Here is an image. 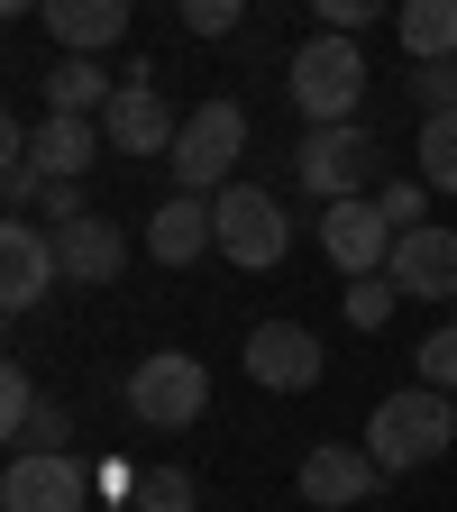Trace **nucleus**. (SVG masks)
<instances>
[{
	"label": "nucleus",
	"mask_w": 457,
	"mask_h": 512,
	"mask_svg": "<svg viewBox=\"0 0 457 512\" xmlns=\"http://www.w3.org/2000/svg\"><path fill=\"white\" fill-rule=\"evenodd\" d=\"M448 439H457V412H448L439 384H403V394H384L375 421H366V448H375V467H384V476L430 467Z\"/></svg>",
	"instance_id": "1"
},
{
	"label": "nucleus",
	"mask_w": 457,
	"mask_h": 512,
	"mask_svg": "<svg viewBox=\"0 0 457 512\" xmlns=\"http://www.w3.org/2000/svg\"><path fill=\"white\" fill-rule=\"evenodd\" d=\"M284 92H293V110H302L311 128H348L357 101H366V55H357V37H330V28H320V37L293 55Z\"/></svg>",
	"instance_id": "2"
},
{
	"label": "nucleus",
	"mask_w": 457,
	"mask_h": 512,
	"mask_svg": "<svg viewBox=\"0 0 457 512\" xmlns=\"http://www.w3.org/2000/svg\"><path fill=\"white\" fill-rule=\"evenodd\" d=\"M211 412V366L202 357H183V348H156L128 366V421H147V430H192Z\"/></svg>",
	"instance_id": "3"
},
{
	"label": "nucleus",
	"mask_w": 457,
	"mask_h": 512,
	"mask_svg": "<svg viewBox=\"0 0 457 512\" xmlns=\"http://www.w3.org/2000/svg\"><path fill=\"white\" fill-rule=\"evenodd\" d=\"M238 147H247V110H238V101H202V110L183 119L174 156H165V165H174V192H202V202H211V192H229Z\"/></svg>",
	"instance_id": "4"
},
{
	"label": "nucleus",
	"mask_w": 457,
	"mask_h": 512,
	"mask_svg": "<svg viewBox=\"0 0 457 512\" xmlns=\"http://www.w3.org/2000/svg\"><path fill=\"white\" fill-rule=\"evenodd\" d=\"M211 220H220V256L229 266H284V247H293V220L275 211V192H256V183H229L211 192Z\"/></svg>",
	"instance_id": "5"
},
{
	"label": "nucleus",
	"mask_w": 457,
	"mask_h": 512,
	"mask_svg": "<svg viewBox=\"0 0 457 512\" xmlns=\"http://www.w3.org/2000/svg\"><path fill=\"white\" fill-rule=\"evenodd\" d=\"M293 174L302 192H320V202H357V192L375 183V138L348 119V128H311V138L293 147Z\"/></svg>",
	"instance_id": "6"
},
{
	"label": "nucleus",
	"mask_w": 457,
	"mask_h": 512,
	"mask_svg": "<svg viewBox=\"0 0 457 512\" xmlns=\"http://www.w3.org/2000/svg\"><path fill=\"white\" fill-rule=\"evenodd\" d=\"M320 256H330L348 284L394 266V220L375 211V192H357V202H320Z\"/></svg>",
	"instance_id": "7"
},
{
	"label": "nucleus",
	"mask_w": 457,
	"mask_h": 512,
	"mask_svg": "<svg viewBox=\"0 0 457 512\" xmlns=\"http://www.w3.org/2000/svg\"><path fill=\"white\" fill-rule=\"evenodd\" d=\"M101 138H110L119 156H174L183 119H174V110H165V92L147 83V64H128V83L110 92V110H101Z\"/></svg>",
	"instance_id": "8"
},
{
	"label": "nucleus",
	"mask_w": 457,
	"mask_h": 512,
	"mask_svg": "<svg viewBox=\"0 0 457 512\" xmlns=\"http://www.w3.org/2000/svg\"><path fill=\"white\" fill-rule=\"evenodd\" d=\"M0 512H83V467H74V448L10 458V476H0Z\"/></svg>",
	"instance_id": "9"
},
{
	"label": "nucleus",
	"mask_w": 457,
	"mask_h": 512,
	"mask_svg": "<svg viewBox=\"0 0 457 512\" xmlns=\"http://www.w3.org/2000/svg\"><path fill=\"white\" fill-rule=\"evenodd\" d=\"M247 375L266 394H311L320 384V339L302 320H266V330H247Z\"/></svg>",
	"instance_id": "10"
},
{
	"label": "nucleus",
	"mask_w": 457,
	"mask_h": 512,
	"mask_svg": "<svg viewBox=\"0 0 457 512\" xmlns=\"http://www.w3.org/2000/svg\"><path fill=\"white\" fill-rule=\"evenodd\" d=\"M394 293H421V302H457V229H403L394 238Z\"/></svg>",
	"instance_id": "11"
},
{
	"label": "nucleus",
	"mask_w": 457,
	"mask_h": 512,
	"mask_svg": "<svg viewBox=\"0 0 457 512\" xmlns=\"http://www.w3.org/2000/svg\"><path fill=\"white\" fill-rule=\"evenodd\" d=\"M0 439H10V458H37V448H64V439H74V421H64V412L37 394L28 366L0 375Z\"/></svg>",
	"instance_id": "12"
},
{
	"label": "nucleus",
	"mask_w": 457,
	"mask_h": 512,
	"mask_svg": "<svg viewBox=\"0 0 457 512\" xmlns=\"http://www.w3.org/2000/svg\"><path fill=\"white\" fill-rule=\"evenodd\" d=\"M375 485H384L375 448H348V439H320L311 458H302V494H311L320 512H348V503H366Z\"/></svg>",
	"instance_id": "13"
},
{
	"label": "nucleus",
	"mask_w": 457,
	"mask_h": 512,
	"mask_svg": "<svg viewBox=\"0 0 457 512\" xmlns=\"http://www.w3.org/2000/svg\"><path fill=\"white\" fill-rule=\"evenodd\" d=\"M101 119H74V110H46L37 128H28V156L46 165V183H83L92 165H101Z\"/></svg>",
	"instance_id": "14"
},
{
	"label": "nucleus",
	"mask_w": 457,
	"mask_h": 512,
	"mask_svg": "<svg viewBox=\"0 0 457 512\" xmlns=\"http://www.w3.org/2000/svg\"><path fill=\"white\" fill-rule=\"evenodd\" d=\"M55 275H64V266H55V238H46L37 220H10V229H0V302H10V311L46 302Z\"/></svg>",
	"instance_id": "15"
},
{
	"label": "nucleus",
	"mask_w": 457,
	"mask_h": 512,
	"mask_svg": "<svg viewBox=\"0 0 457 512\" xmlns=\"http://www.w3.org/2000/svg\"><path fill=\"white\" fill-rule=\"evenodd\" d=\"M55 266H64V284H119L128 238H119L101 211H83V220H64V229H55Z\"/></svg>",
	"instance_id": "16"
},
{
	"label": "nucleus",
	"mask_w": 457,
	"mask_h": 512,
	"mask_svg": "<svg viewBox=\"0 0 457 512\" xmlns=\"http://www.w3.org/2000/svg\"><path fill=\"white\" fill-rule=\"evenodd\" d=\"M202 247H220V220H211L202 192H174V202L147 211V256H156V266H192Z\"/></svg>",
	"instance_id": "17"
},
{
	"label": "nucleus",
	"mask_w": 457,
	"mask_h": 512,
	"mask_svg": "<svg viewBox=\"0 0 457 512\" xmlns=\"http://www.w3.org/2000/svg\"><path fill=\"white\" fill-rule=\"evenodd\" d=\"M37 19L55 28L64 55H101L110 37H128V0H46Z\"/></svg>",
	"instance_id": "18"
},
{
	"label": "nucleus",
	"mask_w": 457,
	"mask_h": 512,
	"mask_svg": "<svg viewBox=\"0 0 457 512\" xmlns=\"http://www.w3.org/2000/svg\"><path fill=\"white\" fill-rule=\"evenodd\" d=\"M394 37H403L412 64L457 55V0H394Z\"/></svg>",
	"instance_id": "19"
},
{
	"label": "nucleus",
	"mask_w": 457,
	"mask_h": 512,
	"mask_svg": "<svg viewBox=\"0 0 457 512\" xmlns=\"http://www.w3.org/2000/svg\"><path fill=\"white\" fill-rule=\"evenodd\" d=\"M110 92H119V83L101 74L92 55H64L55 74H46V110H74V119H101V110H110Z\"/></svg>",
	"instance_id": "20"
},
{
	"label": "nucleus",
	"mask_w": 457,
	"mask_h": 512,
	"mask_svg": "<svg viewBox=\"0 0 457 512\" xmlns=\"http://www.w3.org/2000/svg\"><path fill=\"white\" fill-rule=\"evenodd\" d=\"M421 183L430 192H457V110L421 119Z\"/></svg>",
	"instance_id": "21"
},
{
	"label": "nucleus",
	"mask_w": 457,
	"mask_h": 512,
	"mask_svg": "<svg viewBox=\"0 0 457 512\" xmlns=\"http://www.w3.org/2000/svg\"><path fill=\"white\" fill-rule=\"evenodd\" d=\"M339 302H348V330H384V320H394V302H403V293H394V275H357V284H348Z\"/></svg>",
	"instance_id": "22"
},
{
	"label": "nucleus",
	"mask_w": 457,
	"mask_h": 512,
	"mask_svg": "<svg viewBox=\"0 0 457 512\" xmlns=\"http://www.w3.org/2000/svg\"><path fill=\"white\" fill-rule=\"evenodd\" d=\"M412 101H421V119L457 110V55H439V64H412Z\"/></svg>",
	"instance_id": "23"
},
{
	"label": "nucleus",
	"mask_w": 457,
	"mask_h": 512,
	"mask_svg": "<svg viewBox=\"0 0 457 512\" xmlns=\"http://www.w3.org/2000/svg\"><path fill=\"white\" fill-rule=\"evenodd\" d=\"M138 512H192V476L183 467H147L138 476Z\"/></svg>",
	"instance_id": "24"
},
{
	"label": "nucleus",
	"mask_w": 457,
	"mask_h": 512,
	"mask_svg": "<svg viewBox=\"0 0 457 512\" xmlns=\"http://www.w3.org/2000/svg\"><path fill=\"white\" fill-rule=\"evenodd\" d=\"M174 19H183L192 37H229V28L247 19V0H174Z\"/></svg>",
	"instance_id": "25"
},
{
	"label": "nucleus",
	"mask_w": 457,
	"mask_h": 512,
	"mask_svg": "<svg viewBox=\"0 0 457 512\" xmlns=\"http://www.w3.org/2000/svg\"><path fill=\"white\" fill-rule=\"evenodd\" d=\"M421 384H439V394H457V320L421 339Z\"/></svg>",
	"instance_id": "26"
},
{
	"label": "nucleus",
	"mask_w": 457,
	"mask_h": 512,
	"mask_svg": "<svg viewBox=\"0 0 457 512\" xmlns=\"http://www.w3.org/2000/svg\"><path fill=\"white\" fill-rule=\"evenodd\" d=\"M421 192H430V183H375V211L394 220V238H403V229H430V220H421Z\"/></svg>",
	"instance_id": "27"
},
{
	"label": "nucleus",
	"mask_w": 457,
	"mask_h": 512,
	"mask_svg": "<svg viewBox=\"0 0 457 512\" xmlns=\"http://www.w3.org/2000/svg\"><path fill=\"white\" fill-rule=\"evenodd\" d=\"M311 10H320V28H330V37H357L366 19H384V10H394V0H311Z\"/></svg>",
	"instance_id": "28"
},
{
	"label": "nucleus",
	"mask_w": 457,
	"mask_h": 512,
	"mask_svg": "<svg viewBox=\"0 0 457 512\" xmlns=\"http://www.w3.org/2000/svg\"><path fill=\"white\" fill-rule=\"evenodd\" d=\"M46 220H55V229L83 220V183H46Z\"/></svg>",
	"instance_id": "29"
},
{
	"label": "nucleus",
	"mask_w": 457,
	"mask_h": 512,
	"mask_svg": "<svg viewBox=\"0 0 457 512\" xmlns=\"http://www.w3.org/2000/svg\"><path fill=\"white\" fill-rule=\"evenodd\" d=\"M0 10H46V0H0Z\"/></svg>",
	"instance_id": "30"
}]
</instances>
